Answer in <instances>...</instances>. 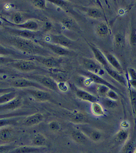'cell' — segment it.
<instances>
[{
  "label": "cell",
  "instance_id": "1",
  "mask_svg": "<svg viewBox=\"0 0 136 153\" xmlns=\"http://www.w3.org/2000/svg\"><path fill=\"white\" fill-rule=\"evenodd\" d=\"M6 40L10 45L24 53L46 57L49 54V52L42 46H39L27 38L14 36L10 37Z\"/></svg>",
  "mask_w": 136,
  "mask_h": 153
},
{
  "label": "cell",
  "instance_id": "2",
  "mask_svg": "<svg viewBox=\"0 0 136 153\" xmlns=\"http://www.w3.org/2000/svg\"><path fill=\"white\" fill-rule=\"evenodd\" d=\"M8 84L10 86L15 88H30L34 87L41 90L48 91L49 89L39 84L35 81L29 79L20 78L8 81Z\"/></svg>",
  "mask_w": 136,
  "mask_h": 153
},
{
  "label": "cell",
  "instance_id": "3",
  "mask_svg": "<svg viewBox=\"0 0 136 153\" xmlns=\"http://www.w3.org/2000/svg\"><path fill=\"white\" fill-rule=\"evenodd\" d=\"M28 79L35 81L49 90L58 92L59 88L56 81L49 77L40 75H32L28 76Z\"/></svg>",
  "mask_w": 136,
  "mask_h": 153
},
{
  "label": "cell",
  "instance_id": "4",
  "mask_svg": "<svg viewBox=\"0 0 136 153\" xmlns=\"http://www.w3.org/2000/svg\"><path fill=\"white\" fill-rule=\"evenodd\" d=\"M10 65L22 72H30L39 69V67L32 61L22 60L12 62Z\"/></svg>",
  "mask_w": 136,
  "mask_h": 153
},
{
  "label": "cell",
  "instance_id": "5",
  "mask_svg": "<svg viewBox=\"0 0 136 153\" xmlns=\"http://www.w3.org/2000/svg\"><path fill=\"white\" fill-rule=\"evenodd\" d=\"M83 74L84 75L88 78H89L93 82L95 83L98 85L107 86L110 89L114 90L116 93L119 92V90L116 87L111 84L108 82L107 81L105 80L103 78L98 76L97 74H94V73L89 72H83Z\"/></svg>",
  "mask_w": 136,
  "mask_h": 153
},
{
  "label": "cell",
  "instance_id": "6",
  "mask_svg": "<svg viewBox=\"0 0 136 153\" xmlns=\"http://www.w3.org/2000/svg\"><path fill=\"white\" fill-rule=\"evenodd\" d=\"M50 41L55 45L63 46L65 48H72L73 42L67 37L62 35L52 34L50 36Z\"/></svg>",
  "mask_w": 136,
  "mask_h": 153
},
{
  "label": "cell",
  "instance_id": "7",
  "mask_svg": "<svg viewBox=\"0 0 136 153\" xmlns=\"http://www.w3.org/2000/svg\"><path fill=\"white\" fill-rule=\"evenodd\" d=\"M40 45L51 51L52 52L60 56L69 55L71 54V52L69 50L62 48L59 45L51 44L49 42H40Z\"/></svg>",
  "mask_w": 136,
  "mask_h": 153
},
{
  "label": "cell",
  "instance_id": "8",
  "mask_svg": "<svg viewBox=\"0 0 136 153\" xmlns=\"http://www.w3.org/2000/svg\"><path fill=\"white\" fill-rule=\"evenodd\" d=\"M26 92L38 100L47 101L50 100V95L45 90L39 89H28Z\"/></svg>",
  "mask_w": 136,
  "mask_h": 153
},
{
  "label": "cell",
  "instance_id": "9",
  "mask_svg": "<svg viewBox=\"0 0 136 153\" xmlns=\"http://www.w3.org/2000/svg\"><path fill=\"white\" fill-rule=\"evenodd\" d=\"M35 60L43 64L45 67L50 69L56 68L60 64L59 60L53 57H35Z\"/></svg>",
  "mask_w": 136,
  "mask_h": 153
},
{
  "label": "cell",
  "instance_id": "10",
  "mask_svg": "<svg viewBox=\"0 0 136 153\" xmlns=\"http://www.w3.org/2000/svg\"><path fill=\"white\" fill-rule=\"evenodd\" d=\"M22 105V100L21 97H17L14 100L4 104L1 105L0 109L1 111H8L14 110L19 108Z\"/></svg>",
  "mask_w": 136,
  "mask_h": 153
},
{
  "label": "cell",
  "instance_id": "11",
  "mask_svg": "<svg viewBox=\"0 0 136 153\" xmlns=\"http://www.w3.org/2000/svg\"><path fill=\"white\" fill-rule=\"evenodd\" d=\"M44 119L43 114L37 113L32 114L26 118L23 121V124L26 126H33L42 122Z\"/></svg>",
  "mask_w": 136,
  "mask_h": 153
},
{
  "label": "cell",
  "instance_id": "12",
  "mask_svg": "<svg viewBox=\"0 0 136 153\" xmlns=\"http://www.w3.org/2000/svg\"><path fill=\"white\" fill-rule=\"evenodd\" d=\"M83 64L84 67L88 71V72L95 74L99 73L101 67L99 64H97L95 61L92 59H84L83 61Z\"/></svg>",
  "mask_w": 136,
  "mask_h": 153
},
{
  "label": "cell",
  "instance_id": "13",
  "mask_svg": "<svg viewBox=\"0 0 136 153\" xmlns=\"http://www.w3.org/2000/svg\"><path fill=\"white\" fill-rule=\"evenodd\" d=\"M76 93L77 97L83 100L90 102L92 103L97 102V97L86 91L82 89H77L76 91Z\"/></svg>",
  "mask_w": 136,
  "mask_h": 153
},
{
  "label": "cell",
  "instance_id": "14",
  "mask_svg": "<svg viewBox=\"0 0 136 153\" xmlns=\"http://www.w3.org/2000/svg\"><path fill=\"white\" fill-rule=\"evenodd\" d=\"M89 46L91 49L92 50L94 57H95L97 60L101 64H102L104 66L105 68L109 67L107 58L105 57V56L101 53V52L100 51V50L95 48L93 45H89Z\"/></svg>",
  "mask_w": 136,
  "mask_h": 153
},
{
  "label": "cell",
  "instance_id": "15",
  "mask_svg": "<svg viewBox=\"0 0 136 153\" xmlns=\"http://www.w3.org/2000/svg\"><path fill=\"white\" fill-rule=\"evenodd\" d=\"M9 31L15 34L16 36L23 38H33L36 35V33L32 31L28 30H18L13 29H8Z\"/></svg>",
  "mask_w": 136,
  "mask_h": 153
},
{
  "label": "cell",
  "instance_id": "16",
  "mask_svg": "<svg viewBox=\"0 0 136 153\" xmlns=\"http://www.w3.org/2000/svg\"><path fill=\"white\" fill-rule=\"evenodd\" d=\"M106 72L110 76L115 80L117 81L118 82L120 83L122 85L126 86L127 85V81L125 80V78L123 76L120 75L119 73L116 71H114L113 69H111L110 67L108 68H105Z\"/></svg>",
  "mask_w": 136,
  "mask_h": 153
},
{
  "label": "cell",
  "instance_id": "17",
  "mask_svg": "<svg viewBox=\"0 0 136 153\" xmlns=\"http://www.w3.org/2000/svg\"><path fill=\"white\" fill-rule=\"evenodd\" d=\"M7 22L11 24V25L16 26V27L24 29H25L28 30L32 31L36 30L38 28V25L37 23L33 21H29V22H26L24 23L20 24H15L14 23H12L8 21Z\"/></svg>",
  "mask_w": 136,
  "mask_h": 153
},
{
  "label": "cell",
  "instance_id": "18",
  "mask_svg": "<svg viewBox=\"0 0 136 153\" xmlns=\"http://www.w3.org/2000/svg\"><path fill=\"white\" fill-rule=\"evenodd\" d=\"M13 130L10 128H4L1 129L0 132V139L4 141H8L10 140L13 135Z\"/></svg>",
  "mask_w": 136,
  "mask_h": 153
},
{
  "label": "cell",
  "instance_id": "19",
  "mask_svg": "<svg viewBox=\"0 0 136 153\" xmlns=\"http://www.w3.org/2000/svg\"><path fill=\"white\" fill-rule=\"evenodd\" d=\"M17 93L15 91H9L1 95L0 97V104H4L14 100L17 97Z\"/></svg>",
  "mask_w": 136,
  "mask_h": 153
},
{
  "label": "cell",
  "instance_id": "20",
  "mask_svg": "<svg viewBox=\"0 0 136 153\" xmlns=\"http://www.w3.org/2000/svg\"><path fill=\"white\" fill-rule=\"evenodd\" d=\"M40 150V148L30 146H23L14 149L9 153H32L38 152Z\"/></svg>",
  "mask_w": 136,
  "mask_h": 153
},
{
  "label": "cell",
  "instance_id": "21",
  "mask_svg": "<svg viewBox=\"0 0 136 153\" xmlns=\"http://www.w3.org/2000/svg\"><path fill=\"white\" fill-rule=\"evenodd\" d=\"M71 136L74 141L79 143H84L87 140L86 136L82 132L74 130L71 133Z\"/></svg>",
  "mask_w": 136,
  "mask_h": 153
},
{
  "label": "cell",
  "instance_id": "22",
  "mask_svg": "<svg viewBox=\"0 0 136 153\" xmlns=\"http://www.w3.org/2000/svg\"><path fill=\"white\" fill-rule=\"evenodd\" d=\"M72 122L77 124H82L87 121L86 117L83 113L80 112H74L70 116Z\"/></svg>",
  "mask_w": 136,
  "mask_h": 153
},
{
  "label": "cell",
  "instance_id": "23",
  "mask_svg": "<svg viewBox=\"0 0 136 153\" xmlns=\"http://www.w3.org/2000/svg\"><path fill=\"white\" fill-rule=\"evenodd\" d=\"M106 58H107V61H109V63L111 64L114 68H115L118 72H121L122 69H121L120 63H119L117 59L113 55L108 54L106 56Z\"/></svg>",
  "mask_w": 136,
  "mask_h": 153
},
{
  "label": "cell",
  "instance_id": "24",
  "mask_svg": "<svg viewBox=\"0 0 136 153\" xmlns=\"http://www.w3.org/2000/svg\"><path fill=\"white\" fill-rule=\"evenodd\" d=\"M91 111L95 116H101L105 115V112L102 106L97 102L92 103L91 106Z\"/></svg>",
  "mask_w": 136,
  "mask_h": 153
},
{
  "label": "cell",
  "instance_id": "25",
  "mask_svg": "<svg viewBox=\"0 0 136 153\" xmlns=\"http://www.w3.org/2000/svg\"><path fill=\"white\" fill-rule=\"evenodd\" d=\"M87 14L90 17L93 18H101L103 16L102 12L100 9L95 7H91L87 10Z\"/></svg>",
  "mask_w": 136,
  "mask_h": 153
},
{
  "label": "cell",
  "instance_id": "26",
  "mask_svg": "<svg viewBox=\"0 0 136 153\" xmlns=\"http://www.w3.org/2000/svg\"><path fill=\"white\" fill-rule=\"evenodd\" d=\"M45 143L46 138L42 135H37L33 139V143L36 146H43Z\"/></svg>",
  "mask_w": 136,
  "mask_h": 153
},
{
  "label": "cell",
  "instance_id": "27",
  "mask_svg": "<svg viewBox=\"0 0 136 153\" xmlns=\"http://www.w3.org/2000/svg\"><path fill=\"white\" fill-rule=\"evenodd\" d=\"M51 75L52 78L58 81L59 83L65 82L67 80L66 75L64 72H56Z\"/></svg>",
  "mask_w": 136,
  "mask_h": 153
},
{
  "label": "cell",
  "instance_id": "28",
  "mask_svg": "<svg viewBox=\"0 0 136 153\" xmlns=\"http://www.w3.org/2000/svg\"><path fill=\"white\" fill-rule=\"evenodd\" d=\"M17 119L16 118H5L1 119L0 120V126L4 127L7 125L14 124L17 123Z\"/></svg>",
  "mask_w": 136,
  "mask_h": 153
},
{
  "label": "cell",
  "instance_id": "29",
  "mask_svg": "<svg viewBox=\"0 0 136 153\" xmlns=\"http://www.w3.org/2000/svg\"><path fill=\"white\" fill-rule=\"evenodd\" d=\"M128 132L124 130L119 131L116 134V139L119 142H122L125 141L128 138Z\"/></svg>",
  "mask_w": 136,
  "mask_h": 153
},
{
  "label": "cell",
  "instance_id": "30",
  "mask_svg": "<svg viewBox=\"0 0 136 153\" xmlns=\"http://www.w3.org/2000/svg\"><path fill=\"white\" fill-rule=\"evenodd\" d=\"M97 31L100 35H105L107 33L108 31V28L107 26L105 24H100L97 26Z\"/></svg>",
  "mask_w": 136,
  "mask_h": 153
},
{
  "label": "cell",
  "instance_id": "31",
  "mask_svg": "<svg viewBox=\"0 0 136 153\" xmlns=\"http://www.w3.org/2000/svg\"><path fill=\"white\" fill-rule=\"evenodd\" d=\"M103 104L105 107L109 108H113L118 105L116 101L113 100L108 98L105 99L103 101Z\"/></svg>",
  "mask_w": 136,
  "mask_h": 153
},
{
  "label": "cell",
  "instance_id": "32",
  "mask_svg": "<svg viewBox=\"0 0 136 153\" xmlns=\"http://www.w3.org/2000/svg\"><path fill=\"white\" fill-rule=\"evenodd\" d=\"M135 145L133 141H129L124 148L125 153H135Z\"/></svg>",
  "mask_w": 136,
  "mask_h": 153
},
{
  "label": "cell",
  "instance_id": "33",
  "mask_svg": "<svg viewBox=\"0 0 136 153\" xmlns=\"http://www.w3.org/2000/svg\"><path fill=\"white\" fill-rule=\"evenodd\" d=\"M110 89L107 86L99 85L97 87V90L99 95H101L102 97H104L105 96H107V93H108Z\"/></svg>",
  "mask_w": 136,
  "mask_h": 153
},
{
  "label": "cell",
  "instance_id": "34",
  "mask_svg": "<svg viewBox=\"0 0 136 153\" xmlns=\"http://www.w3.org/2000/svg\"><path fill=\"white\" fill-rule=\"evenodd\" d=\"M130 97L131 102L133 107L136 110V90L135 89L131 88L130 89Z\"/></svg>",
  "mask_w": 136,
  "mask_h": 153
},
{
  "label": "cell",
  "instance_id": "35",
  "mask_svg": "<svg viewBox=\"0 0 136 153\" xmlns=\"http://www.w3.org/2000/svg\"><path fill=\"white\" fill-rule=\"evenodd\" d=\"M90 136L94 141H98L101 139V134L99 132L96 130L92 131L90 133Z\"/></svg>",
  "mask_w": 136,
  "mask_h": 153
},
{
  "label": "cell",
  "instance_id": "36",
  "mask_svg": "<svg viewBox=\"0 0 136 153\" xmlns=\"http://www.w3.org/2000/svg\"><path fill=\"white\" fill-rule=\"evenodd\" d=\"M34 6L38 8L44 9L46 7V2L43 0H34L33 1Z\"/></svg>",
  "mask_w": 136,
  "mask_h": 153
},
{
  "label": "cell",
  "instance_id": "37",
  "mask_svg": "<svg viewBox=\"0 0 136 153\" xmlns=\"http://www.w3.org/2000/svg\"><path fill=\"white\" fill-rule=\"evenodd\" d=\"M62 23L65 27L69 29H71L74 27V23L70 19H64L62 20Z\"/></svg>",
  "mask_w": 136,
  "mask_h": 153
},
{
  "label": "cell",
  "instance_id": "38",
  "mask_svg": "<svg viewBox=\"0 0 136 153\" xmlns=\"http://www.w3.org/2000/svg\"><path fill=\"white\" fill-rule=\"evenodd\" d=\"M107 96L108 98L113 100L116 101L118 99V96L116 92L111 89L109 90V92L107 93Z\"/></svg>",
  "mask_w": 136,
  "mask_h": 153
},
{
  "label": "cell",
  "instance_id": "39",
  "mask_svg": "<svg viewBox=\"0 0 136 153\" xmlns=\"http://www.w3.org/2000/svg\"><path fill=\"white\" fill-rule=\"evenodd\" d=\"M49 128L53 131L58 130L60 129V126L56 121H52L49 124Z\"/></svg>",
  "mask_w": 136,
  "mask_h": 153
},
{
  "label": "cell",
  "instance_id": "40",
  "mask_svg": "<svg viewBox=\"0 0 136 153\" xmlns=\"http://www.w3.org/2000/svg\"><path fill=\"white\" fill-rule=\"evenodd\" d=\"M128 72L130 75V81H136V71L135 69H130L128 70Z\"/></svg>",
  "mask_w": 136,
  "mask_h": 153
},
{
  "label": "cell",
  "instance_id": "41",
  "mask_svg": "<svg viewBox=\"0 0 136 153\" xmlns=\"http://www.w3.org/2000/svg\"><path fill=\"white\" fill-rule=\"evenodd\" d=\"M131 42L132 45H136V31L135 29L133 30L131 34Z\"/></svg>",
  "mask_w": 136,
  "mask_h": 153
},
{
  "label": "cell",
  "instance_id": "42",
  "mask_svg": "<svg viewBox=\"0 0 136 153\" xmlns=\"http://www.w3.org/2000/svg\"><path fill=\"white\" fill-rule=\"evenodd\" d=\"M14 24H20L22 20V18L19 13H16L14 15L13 19Z\"/></svg>",
  "mask_w": 136,
  "mask_h": 153
},
{
  "label": "cell",
  "instance_id": "43",
  "mask_svg": "<svg viewBox=\"0 0 136 153\" xmlns=\"http://www.w3.org/2000/svg\"><path fill=\"white\" fill-rule=\"evenodd\" d=\"M49 1L59 6H63L65 5V2L61 1V0H50Z\"/></svg>",
  "mask_w": 136,
  "mask_h": 153
},
{
  "label": "cell",
  "instance_id": "44",
  "mask_svg": "<svg viewBox=\"0 0 136 153\" xmlns=\"http://www.w3.org/2000/svg\"><path fill=\"white\" fill-rule=\"evenodd\" d=\"M58 85V87L59 90L60 89L61 90L64 91V92H65L67 90V87L64 83V82L59 83Z\"/></svg>",
  "mask_w": 136,
  "mask_h": 153
},
{
  "label": "cell",
  "instance_id": "45",
  "mask_svg": "<svg viewBox=\"0 0 136 153\" xmlns=\"http://www.w3.org/2000/svg\"><path fill=\"white\" fill-rule=\"evenodd\" d=\"M116 40L118 44H121L123 40L122 36H121L120 34H117L116 37Z\"/></svg>",
  "mask_w": 136,
  "mask_h": 153
},
{
  "label": "cell",
  "instance_id": "46",
  "mask_svg": "<svg viewBox=\"0 0 136 153\" xmlns=\"http://www.w3.org/2000/svg\"><path fill=\"white\" fill-rule=\"evenodd\" d=\"M135 153H136V152H135Z\"/></svg>",
  "mask_w": 136,
  "mask_h": 153
}]
</instances>
